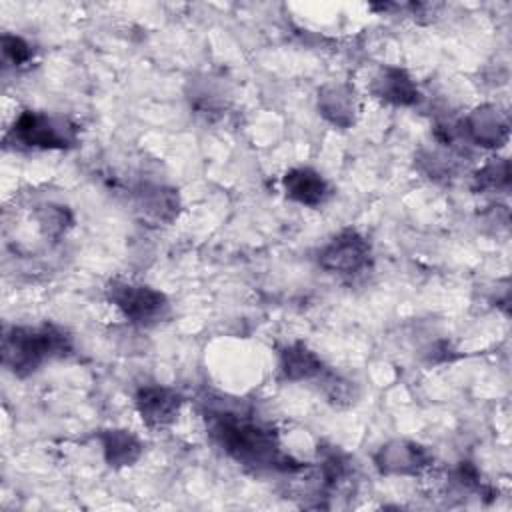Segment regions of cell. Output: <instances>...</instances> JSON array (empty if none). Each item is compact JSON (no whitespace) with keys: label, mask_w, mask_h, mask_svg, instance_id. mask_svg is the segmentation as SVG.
Masks as SVG:
<instances>
[{"label":"cell","mask_w":512,"mask_h":512,"mask_svg":"<svg viewBox=\"0 0 512 512\" xmlns=\"http://www.w3.org/2000/svg\"><path fill=\"white\" fill-rule=\"evenodd\" d=\"M210 436L230 458L240 464L288 472L300 468V464H296L286 452H282L278 436L270 428L238 414H212Z\"/></svg>","instance_id":"cell-1"},{"label":"cell","mask_w":512,"mask_h":512,"mask_svg":"<svg viewBox=\"0 0 512 512\" xmlns=\"http://www.w3.org/2000/svg\"><path fill=\"white\" fill-rule=\"evenodd\" d=\"M70 350L68 334L54 326H12L2 338L4 366L16 376L34 374L44 362Z\"/></svg>","instance_id":"cell-2"},{"label":"cell","mask_w":512,"mask_h":512,"mask_svg":"<svg viewBox=\"0 0 512 512\" xmlns=\"http://www.w3.org/2000/svg\"><path fill=\"white\" fill-rule=\"evenodd\" d=\"M106 298L136 326H156L170 314V302L164 292L132 280H112L106 286Z\"/></svg>","instance_id":"cell-3"},{"label":"cell","mask_w":512,"mask_h":512,"mask_svg":"<svg viewBox=\"0 0 512 512\" xmlns=\"http://www.w3.org/2000/svg\"><path fill=\"white\" fill-rule=\"evenodd\" d=\"M8 140L32 150H62L74 144V126L48 112L24 110L8 130Z\"/></svg>","instance_id":"cell-4"},{"label":"cell","mask_w":512,"mask_h":512,"mask_svg":"<svg viewBox=\"0 0 512 512\" xmlns=\"http://www.w3.org/2000/svg\"><path fill=\"white\" fill-rule=\"evenodd\" d=\"M370 242L358 230H342L318 252V264L334 274H358L370 264Z\"/></svg>","instance_id":"cell-5"},{"label":"cell","mask_w":512,"mask_h":512,"mask_svg":"<svg viewBox=\"0 0 512 512\" xmlns=\"http://www.w3.org/2000/svg\"><path fill=\"white\" fill-rule=\"evenodd\" d=\"M134 404L148 428H166L178 418L184 400L174 388L148 384L136 392Z\"/></svg>","instance_id":"cell-6"},{"label":"cell","mask_w":512,"mask_h":512,"mask_svg":"<svg viewBox=\"0 0 512 512\" xmlns=\"http://www.w3.org/2000/svg\"><path fill=\"white\" fill-rule=\"evenodd\" d=\"M432 454L410 440H392L384 444L374 462L382 474H416L432 464Z\"/></svg>","instance_id":"cell-7"},{"label":"cell","mask_w":512,"mask_h":512,"mask_svg":"<svg viewBox=\"0 0 512 512\" xmlns=\"http://www.w3.org/2000/svg\"><path fill=\"white\" fill-rule=\"evenodd\" d=\"M178 194L162 184H142L136 190L138 214L154 226H166L178 216Z\"/></svg>","instance_id":"cell-8"},{"label":"cell","mask_w":512,"mask_h":512,"mask_svg":"<svg viewBox=\"0 0 512 512\" xmlns=\"http://www.w3.org/2000/svg\"><path fill=\"white\" fill-rule=\"evenodd\" d=\"M282 186L290 200L308 208L322 206L330 196V186L324 176L306 166L288 170L282 178Z\"/></svg>","instance_id":"cell-9"},{"label":"cell","mask_w":512,"mask_h":512,"mask_svg":"<svg viewBox=\"0 0 512 512\" xmlns=\"http://www.w3.org/2000/svg\"><path fill=\"white\" fill-rule=\"evenodd\" d=\"M372 94L388 104L394 106H412L420 100V90L412 76L396 66H384L374 82H372Z\"/></svg>","instance_id":"cell-10"},{"label":"cell","mask_w":512,"mask_h":512,"mask_svg":"<svg viewBox=\"0 0 512 512\" xmlns=\"http://www.w3.org/2000/svg\"><path fill=\"white\" fill-rule=\"evenodd\" d=\"M462 132H466V136L474 140L478 146H486V148L500 146L508 138L506 112H500L496 106L476 108L464 120Z\"/></svg>","instance_id":"cell-11"},{"label":"cell","mask_w":512,"mask_h":512,"mask_svg":"<svg viewBox=\"0 0 512 512\" xmlns=\"http://www.w3.org/2000/svg\"><path fill=\"white\" fill-rule=\"evenodd\" d=\"M318 110L334 126L346 128L354 124V116L358 112L356 94L346 84H328L318 92Z\"/></svg>","instance_id":"cell-12"},{"label":"cell","mask_w":512,"mask_h":512,"mask_svg":"<svg viewBox=\"0 0 512 512\" xmlns=\"http://www.w3.org/2000/svg\"><path fill=\"white\" fill-rule=\"evenodd\" d=\"M280 372L286 380H312L324 372V364L306 344L294 342L280 352Z\"/></svg>","instance_id":"cell-13"},{"label":"cell","mask_w":512,"mask_h":512,"mask_svg":"<svg viewBox=\"0 0 512 512\" xmlns=\"http://www.w3.org/2000/svg\"><path fill=\"white\" fill-rule=\"evenodd\" d=\"M98 438H100L102 454L108 466H114V468L132 466L142 454V442L130 430L110 428V430H102Z\"/></svg>","instance_id":"cell-14"},{"label":"cell","mask_w":512,"mask_h":512,"mask_svg":"<svg viewBox=\"0 0 512 512\" xmlns=\"http://www.w3.org/2000/svg\"><path fill=\"white\" fill-rule=\"evenodd\" d=\"M474 182L480 190H490V192H500V190H508L510 186V164L508 160L500 158L494 162H488L482 170L476 172Z\"/></svg>","instance_id":"cell-15"},{"label":"cell","mask_w":512,"mask_h":512,"mask_svg":"<svg viewBox=\"0 0 512 512\" xmlns=\"http://www.w3.org/2000/svg\"><path fill=\"white\" fill-rule=\"evenodd\" d=\"M318 378H320L322 392L328 398V402H332L334 406H350L354 402L356 392H354V384L350 380L342 378L340 374L328 372L326 368Z\"/></svg>","instance_id":"cell-16"},{"label":"cell","mask_w":512,"mask_h":512,"mask_svg":"<svg viewBox=\"0 0 512 512\" xmlns=\"http://www.w3.org/2000/svg\"><path fill=\"white\" fill-rule=\"evenodd\" d=\"M36 222L46 236H60L72 224V216L66 206L46 204L36 210Z\"/></svg>","instance_id":"cell-17"},{"label":"cell","mask_w":512,"mask_h":512,"mask_svg":"<svg viewBox=\"0 0 512 512\" xmlns=\"http://www.w3.org/2000/svg\"><path fill=\"white\" fill-rule=\"evenodd\" d=\"M2 56H4L6 64H12L14 68H20V66L30 62L32 46L22 36L4 34L2 36Z\"/></svg>","instance_id":"cell-18"}]
</instances>
